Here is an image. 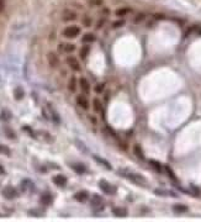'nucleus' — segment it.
<instances>
[{
	"label": "nucleus",
	"mask_w": 201,
	"mask_h": 222,
	"mask_svg": "<svg viewBox=\"0 0 201 222\" xmlns=\"http://www.w3.org/2000/svg\"><path fill=\"white\" fill-rule=\"evenodd\" d=\"M62 35H63L64 37H67V38H69V40L75 38V37H78V36L80 35V27H78V26H75V25L67 26V27L63 30Z\"/></svg>",
	"instance_id": "obj_1"
},
{
	"label": "nucleus",
	"mask_w": 201,
	"mask_h": 222,
	"mask_svg": "<svg viewBox=\"0 0 201 222\" xmlns=\"http://www.w3.org/2000/svg\"><path fill=\"white\" fill-rule=\"evenodd\" d=\"M65 62H67V64L69 66V68L73 69L74 72H80V71H82V66H80L79 60H78L75 57L68 56V57H67V59H65Z\"/></svg>",
	"instance_id": "obj_2"
},
{
	"label": "nucleus",
	"mask_w": 201,
	"mask_h": 222,
	"mask_svg": "<svg viewBox=\"0 0 201 222\" xmlns=\"http://www.w3.org/2000/svg\"><path fill=\"white\" fill-rule=\"evenodd\" d=\"M121 174L123 177H126L127 179H130L131 181L136 183V184H143V183H146V180L142 177H140L138 174H133V173H128V172H121Z\"/></svg>",
	"instance_id": "obj_3"
},
{
	"label": "nucleus",
	"mask_w": 201,
	"mask_h": 222,
	"mask_svg": "<svg viewBox=\"0 0 201 222\" xmlns=\"http://www.w3.org/2000/svg\"><path fill=\"white\" fill-rule=\"evenodd\" d=\"M91 207H93L94 211H97V212L104 210V201H103V199L100 198L99 195L94 196V199L91 201Z\"/></svg>",
	"instance_id": "obj_4"
},
{
	"label": "nucleus",
	"mask_w": 201,
	"mask_h": 222,
	"mask_svg": "<svg viewBox=\"0 0 201 222\" xmlns=\"http://www.w3.org/2000/svg\"><path fill=\"white\" fill-rule=\"evenodd\" d=\"M99 186H100V189H101L104 193H106L109 195H114L116 193V187L115 186H111L108 181L101 180V181H100V184H99Z\"/></svg>",
	"instance_id": "obj_5"
},
{
	"label": "nucleus",
	"mask_w": 201,
	"mask_h": 222,
	"mask_svg": "<svg viewBox=\"0 0 201 222\" xmlns=\"http://www.w3.org/2000/svg\"><path fill=\"white\" fill-rule=\"evenodd\" d=\"M58 49L63 53H73L75 51V45H73L71 42H62V43H59Z\"/></svg>",
	"instance_id": "obj_6"
},
{
	"label": "nucleus",
	"mask_w": 201,
	"mask_h": 222,
	"mask_svg": "<svg viewBox=\"0 0 201 222\" xmlns=\"http://www.w3.org/2000/svg\"><path fill=\"white\" fill-rule=\"evenodd\" d=\"M75 19H77V13L73 11V10L67 9V10H64L63 14H62V20H63L64 22H71V21H74Z\"/></svg>",
	"instance_id": "obj_7"
},
{
	"label": "nucleus",
	"mask_w": 201,
	"mask_h": 222,
	"mask_svg": "<svg viewBox=\"0 0 201 222\" xmlns=\"http://www.w3.org/2000/svg\"><path fill=\"white\" fill-rule=\"evenodd\" d=\"M47 59H48V64L52 68H57L59 66V58H58V56L54 52H49L47 54Z\"/></svg>",
	"instance_id": "obj_8"
},
{
	"label": "nucleus",
	"mask_w": 201,
	"mask_h": 222,
	"mask_svg": "<svg viewBox=\"0 0 201 222\" xmlns=\"http://www.w3.org/2000/svg\"><path fill=\"white\" fill-rule=\"evenodd\" d=\"M79 86H80L82 91H83L85 95H89V93H90V83H89V80H88L86 78L82 77V78L79 79Z\"/></svg>",
	"instance_id": "obj_9"
},
{
	"label": "nucleus",
	"mask_w": 201,
	"mask_h": 222,
	"mask_svg": "<svg viewBox=\"0 0 201 222\" xmlns=\"http://www.w3.org/2000/svg\"><path fill=\"white\" fill-rule=\"evenodd\" d=\"M53 183H54L57 186L63 187V186L67 185V178H65L64 175H62V174H57V175L53 177Z\"/></svg>",
	"instance_id": "obj_10"
},
{
	"label": "nucleus",
	"mask_w": 201,
	"mask_h": 222,
	"mask_svg": "<svg viewBox=\"0 0 201 222\" xmlns=\"http://www.w3.org/2000/svg\"><path fill=\"white\" fill-rule=\"evenodd\" d=\"M77 104L82 109H84V110L89 109V101H88V99L84 96V95H78V96H77Z\"/></svg>",
	"instance_id": "obj_11"
},
{
	"label": "nucleus",
	"mask_w": 201,
	"mask_h": 222,
	"mask_svg": "<svg viewBox=\"0 0 201 222\" xmlns=\"http://www.w3.org/2000/svg\"><path fill=\"white\" fill-rule=\"evenodd\" d=\"M93 107H94V111H95V112H97V114H100V115H103V112H104V106H103V103L100 101L99 99H94V100H93Z\"/></svg>",
	"instance_id": "obj_12"
},
{
	"label": "nucleus",
	"mask_w": 201,
	"mask_h": 222,
	"mask_svg": "<svg viewBox=\"0 0 201 222\" xmlns=\"http://www.w3.org/2000/svg\"><path fill=\"white\" fill-rule=\"evenodd\" d=\"M3 195L6 198V199H14V198H16V190L14 189V187H11V186H8L6 189H4V191H3Z\"/></svg>",
	"instance_id": "obj_13"
},
{
	"label": "nucleus",
	"mask_w": 201,
	"mask_h": 222,
	"mask_svg": "<svg viewBox=\"0 0 201 222\" xmlns=\"http://www.w3.org/2000/svg\"><path fill=\"white\" fill-rule=\"evenodd\" d=\"M88 198H89V194H88V191H84V190H82V191H78V193L74 195V199H75L77 201H79V202L86 201Z\"/></svg>",
	"instance_id": "obj_14"
},
{
	"label": "nucleus",
	"mask_w": 201,
	"mask_h": 222,
	"mask_svg": "<svg viewBox=\"0 0 201 222\" xmlns=\"http://www.w3.org/2000/svg\"><path fill=\"white\" fill-rule=\"evenodd\" d=\"M82 41H83L84 43L89 45V43H93V42L96 41V36H95V34H93V32H86V34L83 36Z\"/></svg>",
	"instance_id": "obj_15"
},
{
	"label": "nucleus",
	"mask_w": 201,
	"mask_h": 222,
	"mask_svg": "<svg viewBox=\"0 0 201 222\" xmlns=\"http://www.w3.org/2000/svg\"><path fill=\"white\" fill-rule=\"evenodd\" d=\"M94 159L100 164V166H103V167H105L108 170H111L112 169V167H111V164L106 161V159H103V158H100V157H97V155H94Z\"/></svg>",
	"instance_id": "obj_16"
},
{
	"label": "nucleus",
	"mask_w": 201,
	"mask_h": 222,
	"mask_svg": "<svg viewBox=\"0 0 201 222\" xmlns=\"http://www.w3.org/2000/svg\"><path fill=\"white\" fill-rule=\"evenodd\" d=\"M112 212H114L115 216H119V217H125L127 215V211L123 207H114L112 209Z\"/></svg>",
	"instance_id": "obj_17"
},
{
	"label": "nucleus",
	"mask_w": 201,
	"mask_h": 222,
	"mask_svg": "<svg viewBox=\"0 0 201 222\" xmlns=\"http://www.w3.org/2000/svg\"><path fill=\"white\" fill-rule=\"evenodd\" d=\"M77 83H78L77 78H75V77H72V78L69 79V82H68V90L72 91V93H74L75 89H77Z\"/></svg>",
	"instance_id": "obj_18"
},
{
	"label": "nucleus",
	"mask_w": 201,
	"mask_h": 222,
	"mask_svg": "<svg viewBox=\"0 0 201 222\" xmlns=\"http://www.w3.org/2000/svg\"><path fill=\"white\" fill-rule=\"evenodd\" d=\"M130 13H131V9H130V8H120V9L116 10V16L122 17V16L128 15Z\"/></svg>",
	"instance_id": "obj_19"
},
{
	"label": "nucleus",
	"mask_w": 201,
	"mask_h": 222,
	"mask_svg": "<svg viewBox=\"0 0 201 222\" xmlns=\"http://www.w3.org/2000/svg\"><path fill=\"white\" fill-rule=\"evenodd\" d=\"M89 51H90V47H89V45L84 46V47L80 49V52H79V54H80V58L85 59V58L88 57V54H89Z\"/></svg>",
	"instance_id": "obj_20"
},
{
	"label": "nucleus",
	"mask_w": 201,
	"mask_h": 222,
	"mask_svg": "<svg viewBox=\"0 0 201 222\" xmlns=\"http://www.w3.org/2000/svg\"><path fill=\"white\" fill-rule=\"evenodd\" d=\"M41 201H42V204H45V205H49L51 202H52V196H51V194H43L42 196H41Z\"/></svg>",
	"instance_id": "obj_21"
},
{
	"label": "nucleus",
	"mask_w": 201,
	"mask_h": 222,
	"mask_svg": "<svg viewBox=\"0 0 201 222\" xmlns=\"http://www.w3.org/2000/svg\"><path fill=\"white\" fill-rule=\"evenodd\" d=\"M72 168L78 173V174H84L85 173V168L82 164H72Z\"/></svg>",
	"instance_id": "obj_22"
},
{
	"label": "nucleus",
	"mask_w": 201,
	"mask_h": 222,
	"mask_svg": "<svg viewBox=\"0 0 201 222\" xmlns=\"http://www.w3.org/2000/svg\"><path fill=\"white\" fill-rule=\"evenodd\" d=\"M88 3H89V5H91V6L99 8V6H103V5H104V0H88Z\"/></svg>",
	"instance_id": "obj_23"
},
{
	"label": "nucleus",
	"mask_w": 201,
	"mask_h": 222,
	"mask_svg": "<svg viewBox=\"0 0 201 222\" xmlns=\"http://www.w3.org/2000/svg\"><path fill=\"white\" fill-rule=\"evenodd\" d=\"M49 110H51V112H52V118H53V121H54L56 123H58V125H59V122H60V118H59V116H58L57 111H54V110L52 109V106H51V105H49Z\"/></svg>",
	"instance_id": "obj_24"
},
{
	"label": "nucleus",
	"mask_w": 201,
	"mask_h": 222,
	"mask_svg": "<svg viewBox=\"0 0 201 222\" xmlns=\"http://www.w3.org/2000/svg\"><path fill=\"white\" fill-rule=\"evenodd\" d=\"M133 152H135V154L138 157V158H143V152H142V149H141V147L140 146H135L133 147Z\"/></svg>",
	"instance_id": "obj_25"
},
{
	"label": "nucleus",
	"mask_w": 201,
	"mask_h": 222,
	"mask_svg": "<svg viewBox=\"0 0 201 222\" xmlns=\"http://www.w3.org/2000/svg\"><path fill=\"white\" fill-rule=\"evenodd\" d=\"M10 153H11V151H10V148H9V147L0 144V154H6V155H10Z\"/></svg>",
	"instance_id": "obj_26"
},
{
	"label": "nucleus",
	"mask_w": 201,
	"mask_h": 222,
	"mask_svg": "<svg viewBox=\"0 0 201 222\" xmlns=\"http://www.w3.org/2000/svg\"><path fill=\"white\" fill-rule=\"evenodd\" d=\"M22 98H24V91H22L21 88H17V89L15 90V99H16V100H21Z\"/></svg>",
	"instance_id": "obj_27"
},
{
	"label": "nucleus",
	"mask_w": 201,
	"mask_h": 222,
	"mask_svg": "<svg viewBox=\"0 0 201 222\" xmlns=\"http://www.w3.org/2000/svg\"><path fill=\"white\" fill-rule=\"evenodd\" d=\"M125 25V20H119V21H114L112 22V28H120Z\"/></svg>",
	"instance_id": "obj_28"
},
{
	"label": "nucleus",
	"mask_w": 201,
	"mask_h": 222,
	"mask_svg": "<svg viewBox=\"0 0 201 222\" xmlns=\"http://www.w3.org/2000/svg\"><path fill=\"white\" fill-rule=\"evenodd\" d=\"M91 24H93V21H91V19H90L89 16H85V17L83 19V25H84L85 27H90Z\"/></svg>",
	"instance_id": "obj_29"
},
{
	"label": "nucleus",
	"mask_w": 201,
	"mask_h": 222,
	"mask_svg": "<svg viewBox=\"0 0 201 222\" xmlns=\"http://www.w3.org/2000/svg\"><path fill=\"white\" fill-rule=\"evenodd\" d=\"M105 88V84L104 83H99L97 85H96V88H95V90L97 91V93H101L103 91V89Z\"/></svg>",
	"instance_id": "obj_30"
},
{
	"label": "nucleus",
	"mask_w": 201,
	"mask_h": 222,
	"mask_svg": "<svg viewBox=\"0 0 201 222\" xmlns=\"http://www.w3.org/2000/svg\"><path fill=\"white\" fill-rule=\"evenodd\" d=\"M103 24H104V20H100V21H97L96 28H101V27H103Z\"/></svg>",
	"instance_id": "obj_31"
},
{
	"label": "nucleus",
	"mask_w": 201,
	"mask_h": 222,
	"mask_svg": "<svg viewBox=\"0 0 201 222\" xmlns=\"http://www.w3.org/2000/svg\"><path fill=\"white\" fill-rule=\"evenodd\" d=\"M3 8H4V2L3 0H0V11L3 10Z\"/></svg>",
	"instance_id": "obj_32"
},
{
	"label": "nucleus",
	"mask_w": 201,
	"mask_h": 222,
	"mask_svg": "<svg viewBox=\"0 0 201 222\" xmlns=\"http://www.w3.org/2000/svg\"><path fill=\"white\" fill-rule=\"evenodd\" d=\"M0 174H5V170H4V168L0 166Z\"/></svg>",
	"instance_id": "obj_33"
}]
</instances>
